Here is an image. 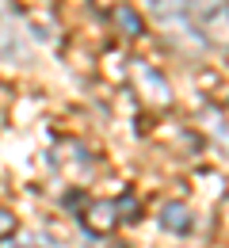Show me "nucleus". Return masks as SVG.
Returning <instances> with one entry per match:
<instances>
[{
	"instance_id": "1",
	"label": "nucleus",
	"mask_w": 229,
	"mask_h": 248,
	"mask_svg": "<svg viewBox=\"0 0 229 248\" xmlns=\"http://www.w3.org/2000/svg\"><path fill=\"white\" fill-rule=\"evenodd\" d=\"M31 58H34V50H31V38H27V31H23L15 19H8V16L0 12V62L27 65Z\"/></svg>"
},
{
	"instance_id": "2",
	"label": "nucleus",
	"mask_w": 229,
	"mask_h": 248,
	"mask_svg": "<svg viewBox=\"0 0 229 248\" xmlns=\"http://www.w3.org/2000/svg\"><path fill=\"white\" fill-rule=\"evenodd\" d=\"M115 221H119L115 202H92V206H88V214H84V225H88L92 233H111V229H115Z\"/></svg>"
},
{
	"instance_id": "3",
	"label": "nucleus",
	"mask_w": 229,
	"mask_h": 248,
	"mask_svg": "<svg viewBox=\"0 0 229 248\" xmlns=\"http://www.w3.org/2000/svg\"><path fill=\"white\" fill-rule=\"evenodd\" d=\"M161 225L172 229V233H187V229H191V210H187L183 202H168L164 214H161Z\"/></svg>"
},
{
	"instance_id": "4",
	"label": "nucleus",
	"mask_w": 229,
	"mask_h": 248,
	"mask_svg": "<svg viewBox=\"0 0 229 248\" xmlns=\"http://www.w3.org/2000/svg\"><path fill=\"white\" fill-rule=\"evenodd\" d=\"M187 12L198 19H214V16H226V0H183Z\"/></svg>"
},
{
	"instance_id": "5",
	"label": "nucleus",
	"mask_w": 229,
	"mask_h": 248,
	"mask_svg": "<svg viewBox=\"0 0 229 248\" xmlns=\"http://www.w3.org/2000/svg\"><path fill=\"white\" fill-rule=\"evenodd\" d=\"M145 8H149L157 19H176L180 8H183V0H145Z\"/></svg>"
},
{
	"instance_id": "6",
	"label": "nucleus",
	"mask_w": 229,
	"mask_h": 248,
	"mask_svg": "<svg viewBox=\"0 0 229 248\" xmlns=\"http://www.w3.org/2000/svg\"><path fill=\"white\" fill-rule=\"evenodd\" d=\"M115 19H119V23H122V27H126V34H141V16H137V12H134L130 4H122V8H119V12H115Z\"/></svg>"
},
{
	"instance_id": "7",
	"label": "nucleus",
	"mask_w": 229,
	"mask_h": 248,
	"mask_svg": "<svg viewBox=\"0 0 229 248\" xmlns=\"http://www.w3.org/2000/svg\"><path fill=\"white\" fill-rule=\"evenodd\" d=\"M15 229H19V221H15V214L0 206V241H8V237H12Z\"/></svg>"
}]
</instances>
